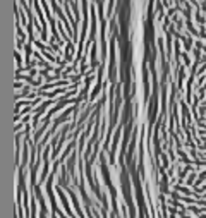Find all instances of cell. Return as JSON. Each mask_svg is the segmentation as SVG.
I'll list each match as a JSON object with an SVG mask.
<instances>
[{"label": "cell", "mask_w": 206, "mask_h": 218, "mask_svg": "<svg viewBox=\"0 0 206 218\" xmlns=\"http://www.w3.org/2000/svg\"><path fill=\"white\" fill-rule=\"evenodd\" d=\"M53 218H57V217H53Z\"/></svg>", "instance_id": "6da1fadb"}]
</instances>
